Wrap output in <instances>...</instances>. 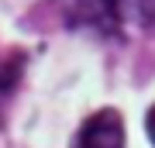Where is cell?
Segmentation results:
<instances>
[{"label": "cell", "instance_id": "obj_2", "mask_svg": "<svg viewBox=\"0 0 155 148\" xmlns=\"http://www.w3.org/2000/svg\"><path fill=\"white\" fill-rule=\"evenodd\" d=\"M110 21L127 28H148L155 21V0H100Z\"/></svg>", "mask_w": 155, "mask_h": 148}, {"label": "cell", "instance_id": "obj_1", "mask_svg": "<svg viewBox=\"0 0 155 148\" xmlns=\"http://www.w3.org/2000/svg\"><path fill=\"white\" fill-rule=\"evenodd\" d=\"M72 148H124V121L117 110H97L79 127Z\"/></svg>", "mask_w": 155, "mask_h": 148}, {"label": "cell", "instance_id": "obj_3", "mask_svg": "<svg viewBox=\"0 0 155 148\" xmlns=\"http://www.w3.org/2000/svg\"><path fill=\"white\" fill-rule=\"evenodd\" d=\"M21 69H24V59H21V55H14V59L7 62L4 69H0V114H4V104H7V97L14 93L17 79H21Z\"/></svg>", "mask_w": 155, "mask_h": 148}, {"label": "cell", "instance_id": "obj_4", "mask_svg": "<svg viewBox=\"0 0 155 148\" xmlns=\"http://www.w3.org/2000/svg\"><path fill=\"white\" fill-rule=\"evenodd\" d=\"M145 127H148V138H152V145H155V107L148 110V117H145Z\"/></svg>", "mask_w": 155, "mask_h": 148}]
</instances>
